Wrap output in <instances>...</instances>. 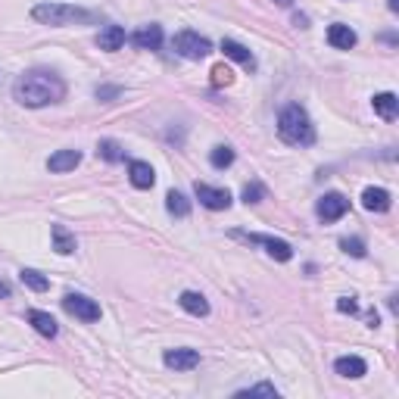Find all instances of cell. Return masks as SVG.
I'll use <instances>...</instances> for the list:
<instances>
[{
  "mask_svg": "<svg viewBox=\"0 0 399 399\" xmlns=\"http://www.w3.org/2000/svg\"><path fill=\"white\" fill-rule=\"evenodd\" d=\"M12 97H16V103L28 106V109H41V106L60 103L66 97V81L56 72H50V69H31V72L16 78Z\"/></svg>",
  "mask_w": 399,
  "mask_h": 399,
  "instance_id": "obj_1",
  "label": "cell"
},
{
  "mask_svg": "<svg viewBox=\"0 0 399 399\" xmlns=\"http://www.w3.org/2000/svg\"><path fill=\"white\" fill-rule=\"evenodd\" d=\"M278 134L284 143H290V147H309V143H315V125H312L309 112L303 109L299 103H290L281 109L278 116Z\"/></svg>",
  "mask_w": 399,
  "mask_h": 399,
  "instance_id": "obj_2",
  "label": "cell"
},
{
  "mask_svg": "<svg viewBox=\"0 0 399 399\" xmlns=\"http://www.w3.org/2000/svg\"><path fill=\"white\" fill-rule=\"evenodd\" d=\"M31 19L44 25H53V28H62V25H81V22H94L91 10H81V6L72 3H37L31 10Z\"/></svg>",
  "mask_w": 399,
  "mask_h": 399,
  "instance_id": "obj_3",
  "label": "cell"
},
{
  "mask_svg": "<svg viewBox=\"0 0 399 399\" xmlns=\"http://www.w3.org/2000/svg\"><path fill=\"white\" fill-rule=\"evenodd\" d=\"M172 47H175V53L184 56V60H203V56L212 53V41L197 35V31H178Z\"/></svg>",
  "mask_w": 399,
  "mask_h": 399,
  "instance_id": "obj_4",
  "label": "cell"
},
{
  "mask_svg": "<svg viewBox=\"0 0 399 399\" xmlns=\"http://www.w3.org/2000/svg\"><path fill=\"white\" fill-rule=\"evenodd\" d=\"M62 309L69 315L81 318V321H100V305L91 296H85V293H66L62 296Z\"/></svg>",
  "mask_w": 399,
  "mask_h": 399,
  "instance_id": "obj_5",
  "label": "cell"
},
{
  "mask_svg": "<svg viewBox=\"0 0 399 399\" xmlns=\"http://www.w3.org/2000/svg\"><path fill=\"white\" fill-rule=\"evenodd\" d=\"M346 212H349V200L343 197V193H324L315 206V215L321 218V222H337V218H343Z\"/></svg>",
  "mask_w": 399,
  "mask_h": 399,
  "instance_id": "obj_6",
  "label": "cell"
},
{
  "mask_svg": "<svg viewBox=\"0 0 399 399\" xmlns=\"http://www.w3.org/2000/svg\"><path fill=\"white\" fill-rule=\"evenodd\" d=\"M237 237H243V240H249V243H262V247H265V253L272 256V259H278V262H290L293 259V247L287 240L265 237V234H240V231H237Z\"/></svg>",
  "mask_w": 399,
  "mask_h": 399,
  "instance_id": "obj_7",
  "label": "cell"
},
{
  "mask_svg": "<svg viewBox=\"0 0 399 399\" xmlns=\"http://www.w3.org/2000/svg\"><path fill=\"white\" fill-rule=\"evenodd\" d=\"M193 193H197V200L206 206V209L218 212V209H228L231 206V193L224 190V187H209V184H193Z\"/></svg>",
  "mask_w": 399,
  "mask_h": 399,
  "instance_id": "obj_8",
  "label": "cell"
},
{
  "mask_svg": "<svg viewBox=\"0 0 399 399\" xmlns=\"http://www.w3.org/2000/svg\"><path fill=\"white\" fill-rule=\"evenodd\" d=\"M162 362H166V368H172V371H193V368L200 365V353H197V349H190V346L166 349Z\"/></svg>",
  "mask_w": 399,
  "mask_h": 399,
  "instance_id": "obj_9",
  "label": "cell"
},
{
  "mask_svg": "<svg viewBox=\"0 0 399 399\" xmlns=\"http://www.w3.org/2000/svg\"><path fill=\"white\" fill-rule=\"evenodd\" d=\"M50 237H53V249L60 256H72L78 249V240H75V234L66 224H50Z\"/></svg>",
  "mask_w": 399,
  "mask_h": 399,
  "instance_id": "obj_10",
  "label": "cell"
},
{
  "mask_svg": "<svg viewBox=\"0 0 399 399\" xmlns=\"http://www.w3.org/2000/svg\"><path fill=\"white\" fill-rule=\"evenodd\" d=\"M131 41H134V47H141V50H159L162 25H141V28L131 35Z\"/></svg>",
  "mask_w": 399,
  "mask_h": 399,
  "instance_id": "obj_11",
  "label": "cell"
},
{
  "mask_svg": "<svg viewBox=\"0 0 399 399\" xmlns=\"http://www.w3.org/2000/svg\"><path fill=\"white\" fill-rule=\"evenodd\" d=\"M362 206L368 212H387L390 209V190H384V187H365L362 190Z\"/></svg>",
  "mask_w": 399,
  "mask_h": 399,
  "instance_id": "obj_12",
  "label": "cell"
},
{
  "mask_svg": "<svg viewBox=\"0 0 399 399\" xmlns=\"http://www.w3.org/2000/svg\"><path fill=\"white\" fill-rule=\"evenodd\" d=\"M328 44L337 47V50H353L355 47V31L349 28V25H343V22H334L328 28Z\"/></svg>",
  "mask_w": 399,
  "mask_h": 399,
  "instance_id": "obj_13",
  "label": "cell"
},
{
  "mask_svg": "<svg viewBox=\"0 0 399 399\" xmlns=\"http://www.w3.org/2000/svg\"><path fill=\"white\" fill-rule=\"evenodd\" d=\"M78 162H81L78 150H56V153L47 159V168H50V172H56V175H62V172H72Z\"/></svg>",
  "mask_w": 399,
  "mask_h": 399,
  "instance_id": "obj_14",
  "label": "cell"
},
{
  "mask_svg": "<svg viewBox=\"0 0 399 399\" xmlns=\"http://www.w3.org/2000/svg\"><path fill=\"white\" fill-rule=\"evenodd\" d=\"M128 178H131V184H134L137 190H147V187H153L156 175H153V166H150V162L134 159V162L128 166Z\"/></svg>",
  "mask_w": 399,
  "mask_h": 399,
  "instance_id": "obj_15",
  "label": "cell"
},
{
  "mask_svg": "<svg viewBox=\"0 0 399 399\" xmlns=\"http://www.w3.org/2000/svg\"><path fill=\"white\" fill-rule=\"evenodd\" d=\"M125 44V28L122 25H103L97 35V47L106 50V53H112V50H118Z\"/></svg>",
  "mask_w": 399,
  "mask_h": 399,
  "instance_id": "obj_16",
  "label": "cell"
},
{
  "mask_svg": "<svg viewBox=\"0 0 399 399\" xmlns=\"http://www.w3.org/2000/svg\"><path fill=\"white\" fill-rule=\"evenodd\" d=\"M28 324H31V328H35L41 337H56V334H60V324H56V318L50 315V312L31 309V312H28Z\"/></svg>",
  "mask_w": 399,
  "mask_h": 399,
  "instance_id": "obj_17",
  "label": "cell"
},
{
  "mask_svg": "<svg viewBox=\"0 0 399 399\" xmlns=\"http://www.w3.org/2000/svg\"><path fill=\"white\" fill-rule=\"evenodd\" d=\"M334 371L340 374V378H362V374L368 371L365 359H359V355H340V359L334 362Z\"/></svg>",
  "mask_w": 399,
  "mask_h": 399,
  "instance_id": "obj_18",
  "label": "cell"
},
{
  "mask_svg": "<svg viewBox=\"0 0 399 399\" xmlns=\"http://www.w3.org/2000/svg\"><path fill=\"white\" fill-rule=\"evenodd\" d=\"M178 303H181V309L190 312V315H197V318L209 315V303H206V296H203V293H197V290H184L178 296Z\"/></svg>",
  "mask_w": 399,
  "mask_h": 399,
  "instance_id": "obj_19",
  "label": "cell"
},
{
  "mask_svg": "<svg viewBox=\"0 0 399 399\" xmlns=\"http://www.w3.org/2000/svg\"><path fill=\"white\" fill-rule=\"evenodd\" d=\"M371 106H374V112H378L380 118H387V122H393V118H396V112H399V100H396V94H390V91L374 94Z\"/></svg>",
  "mask_w": 399,
  "mask_h": 399,
  "instance_id": "obj_20",
  "label": "cell"
},
{
  "mask_svg": "<svg viewBox=\"0 0 399 399\" xmlns=\"http://www.w3.org/2000/svg\"><path fill=\"white\" fill-rule=\"evenodd\" d=\"M222 50H224V56H228V60L240 62V66H247V69H256L253 53H249L243 44H237V41H231V37H224V41H222Z\"/></svg>",
  "mask_w": 399,
  "mask_h": 399,
  "instance_id": "obj_21",
  "label": "cell"
},
{
  "mask_svg": "<svg viewBox=\"0 0 399 399\" xmlns=\"http://www.w3.org/2000/svg\"><path fill=\"white\" fill-rule=\"evenodd\" d=\"M166 209L172 212L175 218H187V215H190V200H187L181 190H168V197H166Z\"/></svg>",
  "mask_w": 399,
  "mask_h": 399,
  "instance_id": "obj_22",
  "label": "cell"
},
{
  "mask_svg": "<svg viewBox=\"0 0 399 399\" xmlns=\"http://www.w3.org/2000/svg\"><path fill=\"white\" fill-rule=\"evenodd\" d=\"M19 281H22V284L28 287V290H35V293L50 290V281L44 278V274L37 272V268H22V272H19Z\"/></svg>",
  "mask_w": 399,
  "mask_h": 399,
  "instance_id": "obj_23",
  "label": "cell"
},
{
  "mask_svg": "<svg viewBox=\"0 0 399 399\" xmlns=\"http://www.w3.org/2000/svg\"><path fill=\"white\" fill-rule=\"evenodd\" d=\"M97 156H100V159H106V162H122L125 150H122V143H118V141H100L97 143Z\"/></svg>",
  "mask_w": 399,
  "mask_h": 399,
  "instance_id": "obj_24",
  "label": "cell"
},
{
  "mask_svg": "<svg viewBox=\"0 0 399 399\" xmlns=\"http://www.w3.org/2000/svg\"><path fill=\"white\" fill-rule=\"evenodd\" d=\"M209 162H212V168H228L231 162H234V150L222 143V147H215V150L209 153Z\"/></svg>",
  "mask_w": 399,
  "mask_h": 399,
  "instance_id": "obj_25",
  "label": "cell"
},
{
  "mask_svg": "<svg viewBox=\"0 0 399 399\" xmlns=\"http://www.w3.org/2000/svg\"><path fill=\"white\" fill-rule=\"evenodd\" d=\"M262 197H265V187L259 184V181H253V184L243 187V203H262Z\"/></svg>",
  "mask_w": 399,
  "mask_h": 399,
  "instance_id": "obj_26",
  "label": "cell"
},
{
  "mask_svg": "<svg viewBox=\"0 0 399 399\" xmlns=\"http://www.w3.org/2000/svg\"><path fill=\"white\" fill-rule=\"evenodd\" d=\"M231 81H234V72H231L228 66H215V69H212V85H215V87H228Z\"/></svg>",
  "mask_w": 399,
  "mask_h": 399,
  "instance_id": "obj_27",
  "label": "cell"
},
{
  "mask_svg": "<svg viewBox=\"0 0 399 399\" xmlns=\"http://www.w3.org/2000/svg\"><path fill=\"white\" fill-rule=\"evenodd\" d=\"M340 247H343V253L355 256V259H362V256H365V243H362L359 237H353V240H349V237H343V240H340Z\"/></svg>",
  "mask_w": 399,
  "mask_h": 399,
  "instance_id": "obj_28",
  "label": "cell"
},
{
  "mask_svg": "<svg viewBox=\"0 0 399 399\" xmlns=\"http://www.w3.org/2000/svg\"><path fill=\"white\" fill-rule=\"evenodd\" d=\"M237 396H278V390H274L272 384H256V387H247V390H240Z\"/></svg>",
  "mask_w": 399,
  "mask_h": 399,
  "instance_id": "obj_29",
  "label": "cell"
},
{
  "mask_svg": "<svg viewBox=\"0 0 399 399\" xmlns=\"http://www.w3.org/2000/svg\"><path fill=\"white\" fill-rule=\"evenodd\" d=\"M118 94H122V87H116V85H103V87H97V100H106V103H109V100H116Z\"/></svg>",
  "mask_w": 399,
  "mask_h": 399,
  "instance_id": "obj_30",
  "label": "cell"
},
{
  "mask_svg": "<svg viewBox=\"0 0 399 399\" xmlns=\"http://www.w3.org/2000/svg\"><path fill=\"white\" fill-rule=\"evenodd\" d=\"M337 312H343V315L349 312V315H353V312H359V303H355L353 296H340L337 299Z\"/></svg>",
  "mask_w": 399,
  "mask_h": 399,
  "instance_id": "obj_31",
  "label": "cell"
},
{
  "mask_svg": "<svg viewBox=\"0 0 399 399\" xmlns=\"http://www.w3.org/2000/svg\"><path fill=\"white\" fill-rule=\"evenodd\" d=\"M10 296H12V287L6 281H0V299H10Z\"/></svg>",
  "mask_w": 399,
  "mask_h": 399,
  "instance_id": "obj_32",
  "label": "cell"
},
{
  "mask_svg": "<svg viewBox=\"0 0 399 399\" xmlns=\"http://www.w3.org/2000/svg\"><path fill=\"white\" fill-rule=\"evenodd\" d=\"M378 324H380V318H378V312H368V328H378Z\"/></svg>",
  "mask_w": 399,
  "mask_h": 399,
  "instance_id": "obj_33",
  "label": "cell"
},
{
  "mask_svg": "<svg viewBox=\"0 0 399 399\" xmlns=\"http://www.w3.org/2000/svg\"><path fill=\"white\" fill-rule=\"evenodd\" d=\"M387 6H390V10L396 12V10H399V0H387Z\"/></svg>",
  "mask_w": 399,
  "mask_h": 399,
  "instance_id": "obj_34",
  "label": "cell"
},
{
  "mask_svg": "<svg viewBox=\"0 0 399 399\" xmlns=\"http://www.w3.org/2000/svg\"><path fill=\"white\" fill-rule=\"evenodd\" d=\"M274 3H281V6H290V3H293V0H274Z\"/></svg>",
  "mask_w": 399,
  "mask_h": 399,
  "instance_id": "obj_35",
  "label": "cell"
}]
</instances>
